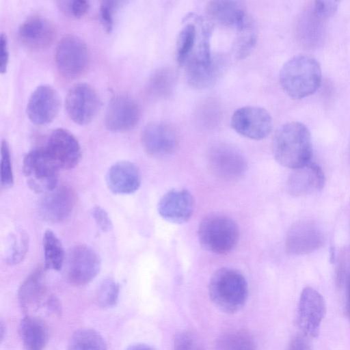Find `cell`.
<instances>
[{"mask_svg":"<svg viewBox=\"0 0 350 350\" xmlns=\"http://www.w3.org/2000/svg\"><path fill=\"white\" fill-rule=\"evenodd\" d=\"M237 37L234 44V51L237 58L247 57L254 50L257 41L256 24L249 15L236 29Z\"/></svg>","mask_w":350,"mask_h":350,"instance_id":"d4e9b609","label":"cell"},{"mask_svg":"<svg viewBox=\"0 0 350 350\" xmlns=\"http://www.w3.org/2000/svg\"><path fill=\"white\" fill-rule=\"evenodd\" d=\"M198 36V27L193 23L186 24L180 31L176 44V59L180 65H184L193 53Z\"/></svg>","mask_w":350,"mask_h":350,"instance_id":"f1b7e54d","label":"cell"},{"mask_svg":"<svg viewBox=\"0 0 350 350\" xmlns=\"http://www.w3.org/2000/svg\"><path fill=\"white\" fill-rule=\"evenodd\" d=\"M59 71L68 77L82 74L88 68L90 52L86 43L75 35H67L59 41L55 53Z\"/></svg>","mask_w":350,"mask_h":350,"instance_id":"8992f818","label":"cell"},{"mask_svg":"<svg viewBox=\"0 0 350 350\" xmlns=\"http://www.w3.org/2000/svg\"><path fill=\"white\" fill-rule=\"evenodd\" d=\"M1 186L3 189H10L14 185V174L10 148L8 142L2 140L1 146Z\"/></svg>","mask_w":350,"mask_h":350,"instance_id":"d6a6232c","label":"cell"},{"mask_svg":"<svg viewBox=\"0 0 350 350\" xmlns=\"http://www.w3.org/2000/svg\"><path fill=\"white\" fill-rule=\"evenodd\" d=\"M209 18L218 25L237 29L248 16L242 2L212 1L206 8Z\"/></svg>","mask_w":350,"mask_h":350,"instance_id":"603a6c76","label":"cell"},{"mask_svg":"<svg viewBox=\"0 0 350 350\" xmlns=\"http://www.w3.org/2000/svg\"><path fill=\"white\" fill-rule=\"evenodd\" d=\"M141 182L138 167L129 161H121L113 164L106 176L108 188L116 194L133 193L139 188Z\"/></svg>","mask_w":350,"mask_h":350,"instance_id":"ffe728a7","label":"cell"},{"mask_svg":"<svg viewBox=\"0 0 350 350\" xmlns=\"http://www.w3.org/2000/svg\"><path fill=\"white\" fill-rule=\"evenodd\" d=\"M125 350H154V349L144 343H137L129 346Z\"/></svg>","mask_w":350,"mask_h":350,"instance_id":"7bdbcfd3","label":"cell"},{"mask_svg":"<svg viewBox=\"0 0 350 350\" xmlns=\"http://www.w3.org/2000/svg\"><path fill=\"white\" fill-rule=\"evenodd\" d=\"M46 148L60 169L74 168L82 156L77 139L69 131L62 128L56 129L51 133Z\"/></svg>","mask_w":350,"mask_h":350,"instance_id":"5bb4252c","label":"cell"},{"mask_svg":"<svg viewBox=\"0 0 350 350\" xmlns=\"http://www.w3.org/2000/svg\"><path fill=\"white\" fill-rule=\"evenodd\" d=\"M60 106L59 95L49 85L38 86L31 93L26 107L29 119L35 124L50 123L57 115Z\"/></svg>","mask_w":350,"mask_h":350,"instance_id":"2e32d148","label":"cell"},{"mask_svg":"<svg viewBox=\"0 0 350 350\" xmlns=\"http://www.w3.org/2000/svg\"><path fill=\"white\" fill-rule=\"evenodd\" d=\"M345 314L350 319V275L348 277L347 282V296L345 304Z\"/></svg>","mask_w":350,"mask_h":350,"instance_id":"b9f144b4","label":"cell"},{"mask_svg":"<svg viewBox=\"0 0 350 350\" xmlns=\"http://www.w3.org/2000/svg\"><path fill=\"white\" fill-rule=\"evenodd\" d=\"M256 348L253 337L243 330H235L221 336L216 344V350H248Z\"/></svg>","mask_w":350,"mask_h":350,"instance_id":"4dcf8cb0","label":"cell"},{"mask_svg":"<svg viewBox=\"0 0 350 350\" xmlns=\"http://www.w3.org/2000/svg\"><path fill=\"white\" fill-rule=\"evenodd\" d=\"M198 235L200 245L205 250L216 254H226L236 247L239 229L232 218L221 214H211L201 221Z\"/></svg>","mask_w":350,"mask_h":350,"instance_id":"277c9868","label":"cell"},{"mask_svg":"<svg viewBox=\"0 0 350 350\" xmlns=\"http://www.w3.org/2000/svg\"><path fill=\"white\" fill-rule=\"evenodd\" d=\"M59 169L46 147L30 150L23 162L27 184L38 193H46L57 187Z\"/></svg>","mask_w":350,"mask_h":350,"instance_id":"5b68a950","label":"cell"},{"mask_svg":"<svg viewBox=\"0 0 350 350\" xmlns=\"http://www.w3.org/2000/svg\"><path fill=\"white\" fill-rule=\"evenodd\" d=\"M325 183L321 168L315 163H308L296 169L287 183L289 193L295 196H305L320 191Z\"/></svg>","mask_w":350,"mask_h":350,"instance_id":"7402d4cb","label":"cell"},{"mask_svg":"<svg viewBox=\"0 0 350 350\" xmlns=\"http://www.w3.org/2000/svg\"><path fill=\"white\" fill-rule=\"evenodd\" d=\"M100 267V257L94 249L85 244L77 245L68 254L66 277L73 285H85L96 277Z\"/></svg>","mask_w":350,"mask_h":350,"instance_id":"52a82bcc","label":"cell"},{"mask_svg":"<svg viewBox=\"0 0 350 350\" xmlns=\"http://www.w3.org/2000/svg\"><path fill=\"white\" fill-rule=\"evenodd\" d=\"M339 2L336 1H315L313 5L314 14L322 18L333 16L337 11Z\"/></svg>","mask_w":350,"mask_h":350,"instance_id":"8d00e7d4","label":"cell"},{"mask_svg":"<svg viewBox=\"0 0 350 350\" xmlns=\"http://www.w3.org/2000/svg\"><path fill=\"white\" fill-rule=\"evenodd\" d=\"M157 210L160 216L167 221L176 224H184L193 215L194 200L187 189H171L161 198Z\"/></svg>","mask_w":350,"mask_h":350,"instance_id":"ac0fdd59","label":"cell"},{"mask_svg":"<svg viewBox=\"0 0 350 350\" xmlns=\"http://www.w3.org/2000/svg\"><path fill=\"white\" fill-rule=\"evenodd\" d=\"M100 100L95 89L88 83H79L67 92L65 107L70 118L76 124L85 125L96 116Z\"/></svg>","mask_w":350,"mask_h":350,"instance_id":"30bf717a","label":"cell"},{"mask_svg":"<svg viewBox=\"0 0 350 350\" xmlns=\"http://www.w3.org/2000/svg\"><path fill=\"white\" fill-rule=\"evenodd\" d=\"M208 291L213 304L226 314L241 310L248 297V285L244 275L229 267H222L214 272Z\"/></svg>","mask_w":350,"mask_h":350,"instance_id":"3957f363","label":"cell"},{"mask_svg":"<svg viewBox=\"0 0 350 350\" xmlns=\"http://www.w3.org/2000/svg\"><path fill=\"white\" fill-rule=\"evenodd\" d=\"M42 243L44 269L60 270L65 260V252L61 241L52 230H47L43 235Z\"/></svg>","mask_w":350,"mask_h":350,"instance_id":"4316f807","label":"cell"},{"mask_svg":"<svg viewBox=\"0 0 350 350\" xmlns=\"http://www.w3.org/2000/svg\"><path fill=\"white\" fill-rule=\"evenodd\" d=\"M75 201V193L70 187H57L42 197L38 205L39 213L48 222H60L70 215Z\"/></svg>","mask_w":350,"mask_h":350,"instance_id":"d6986e66","label":"cell"},{"mask_svg":"<svg viewBox=\"0 0 350 350\" xmlns=\"http://www.w3.org/2000/svg\"><path fill=\"white\" fill-rule=\"evenodd\" d=\"M56 29L53 23L40 15L27 17L20 25L18 37L27 49L38 51L47 48L55 40Z\"/></svg>","mask_w":350,"mask_h":350,"instance_id":"9a60e30c","label":"cell"},{"mask_svg":"<svg viewBox=\"0 0 350 350\" xmlns=\"http://www.w3.org/2000/svg\"><path fill=\"white\" fill-rule=\"evenodd\" d=\"M307 338L303 334L295 336L291 340L287 350H311Z\"/></svg>","mask_w":350,"mask_h":350,"instance_id":"ab89813d","label":"cell"},{"mask_svg":"<svg viewBox=\"0 0 350 350\" xmlns=\"http://www.w3.org/2000/svg\"><path fill=\"white\" fill-rule=\"evenodd\" d=\"M68 350H107L103 336L91 328H81L71 335Z\"/></svg>","mask_w":350,"mask_h":350,"instance_id":"484cf974","label":"cell"},{"mask_svg":"<svg viewBox=\"0 0 350 350\" xmlns=\"http://www.w3.org/2000/svg\"><path fill=\"white\" fill-rule=\"evenodd\" d=\"M174 350H206L199 336L193 332L183 330L176 334Z\"/></svg>","mask_w":350,"mask_h":350,"instance_id":"836d02e7","label":"cell"},{"mask_svg":"<svg viewBox=\"0 0 350 350\" xmlns=\"http://www.w3.org/2000/svg\"><path fill=\"white\" fill-rule=\"evenodd\" d=\"M29 237L23 230H16L8 238L5 248V260L10 265L20 263L29 248Z\"/></svg>","mask_w":350,"mask_h":350,"instance_id":"f546056e","label":"cell"},{"mask_svg":"<svg viewBox=\"0 0 350 350\" xmlns=\"http://www.w3.org/2000/svg\"><path fill=\"white\" fill-rule=\"evenodd\" d=\"M120 1H101L99 6L100 21L103 28L110 33L113 27L116 11L121 4Z\"/></svg>","mask_w":350,"mask_h":350,"instance_id":"d590c367","label":"cell"},{"mask_svg":"<svg viewBox=\"0 0 350 350\" xmlns=\"http://www.w3.org/2000/svg\"><path fill=\"white\" fill-rule=\"evenodd\" d=\"M207 163L211 172L224 180H237L247 170V162L238 150L220 144L211 148L207 154Z\"/></svg>","mask_w":350,"mask_h":350,"instance_id":"8fae6325","label":"cell"},{"mask_svg":"<svg viewBox=\"0 0 350 350\" xmlns=\"http://www.w3.org/2000/svg\"><path fill=\"white\" fill-rule=\"evenodd\" d=\"M320 64L308 55H297L288 59L280 72V83L290 97L300 99L314 94L321 82Z\"/></svg>","mask_w":350,"mask_h":350,"instance_id":"7a4b0ae2","label":"cell"},{"mask_svg":"<svg viewBox=\"0 0 350 350\" xmlns=\"http://www.w3.org/2000/svg\"><path fill=\"white\" fill-rule=\"evenodd\" d=\"M140 118V109L135 99L124 94L114 96L110 100L105 115V124L113 132L132 129Z\"/></svg>","mask_w":350,"mask_h":350,"instance_id":"4fadbf2b","label":"cell"},{"mask_svg":"<svg viewBox=\"0 0 350 350\" xmlns=\"http://www.w3.org/2000/svg\"><path fill=\"white\" fill-rule=\"evenodd\" d=\"M49 310L54 313L59 314L61 312V306L59 300L54 296L49 297L45 302Z\"/></svg>","mask_w":350,"mask_h":350,"instance_id":"60d3db41","label":"cell"},{"mask_svg":"<svg viewBox=\"0 0 350 350\" xmlns=\"http://www.w3.org/2000/svg\"><path fill=\"white\" fill-rule=\"evenodd\" d=\"M324 236L319 226L312 220H300L288 229L285 240L288 253L301 255L311 253L320 248Z\"/></svg>","mask_w":350,"mask_h":350,"instance_id":"7c38bea8","label":"cell"},{"mask_svg":"<svg viewBox=\"0 0 350 350\" xmlns=\"http://www.w3.org/2000/svg\"><path fill=\"white\" fill-rule=\"evenodd\" d=\"M142 142L146 152L160 157L172 153L178 144L175 131L168 124L153 121L148 123L142 133Z\"/></svg>","mask_w":350,"mask_h":350,"instance_id":"e0dca14e","label":"cell"},{"mask_svg":"<svg viewBox=\"0 0 350 350\" xmlns=\"http://www.w3.org/2000/svg\"><path fill=\"white\" fill-rule=\"evenodd\" d=\"M176 75L170 68H161L150 77L147 89L153 96L163 98L172 93L176 84Z\"/></svg>","mask_w":350,"mask_h":350,"instance_id":"83f0119b","label":"cell"},{"mask_svg":"<svg viewBox=\"0 0 350 350\" xmlns=\"http://www.w3.org/2000/svg\"><path fill=\"white\" fill-rule=\"evenodd\" d=\"M120 286L112 278H107L100 284L96 295V301L103 308L116 306L118 301Z\"/></svg>","mask_w":350,"mask_h":350,"instance_id":"1f68e13d","label":"cell"},{"mask_svg":"<svg viewBox=\"0 0 350 350\" xmlns=\"http://www.w3.org/2000/svg\"><path fill=\"white\" fill-rule=\"evenodd\" d=\"M5 334V325L3 323L2 321H1V325H0V338L1 340L2 341L4 338Z\"/></svg>","mask_w":350,"mask_h":350,"instance_id":"ee69618b","label":"cell"},{"mask_svg":"<svg viewBox=\"0 0 350 350\" xmlns=\"http://www.w3.org/2000/svg\"><path fill=\"white\" fill-rule=\"evenodd\" d=\"M248 350H257L256 348H254V349H248Z\"/></svg>","mask_w":350,"mask_h":350,"instance_id":"f6af8a7d","label":"cell"},{"mask_svg":"<svg viewBox=\"0 0 350 350\" xmlns=\"http://www.w3.org/2000/svg\"><path fill=\"white\" fill-rule=\"evenodd\" d=\"M325 313V301L320 293L312 287L304 288L297 312V324L302 334L308 338L317 337Z\"/></svg>","mask_w":350,"mask_h":350,"instance_id":"9c48e42d","label":"cell"},{"mask_svg":"<svg viewBox=\"0 0 350 350\" xmlns=\"http://www.w3.org/2000/svg\"><path fill=\"white\" fill-rule=\"evenodd\" d=\"M271 150L276 161L284 167L296 170L306 165L312 154L308 129L299 122L284 124L273 135Z\"/></svg>","mask_w":350,"mask_h":350,"instance_id":"6da1fadb","label":"cell"},{"mask_svg":"<svg viewBox=\"0 0 350 350\" xmlns=\"http://www.w3.org/2000/svg\"><path fill=\"white\" fill-rule=\"evenodd\" d=\"M56 3L65 14L76 18L84 16L90 7V2L85 0L57 1Z\"/></svg>","mask_w":350,"mask_h":350,"instance_id":"e575fe53","label":"cell"},{"mask_svg":"<svg viewBox=\"0 0 350 350\" xmlns=\"http://www.w3.org/2000/svg\"><path fill=\"white\" fill-rule=\"evenodd\" d=\"M44 269H35L23 282L18 291L19 304L25 312L37 309L44 304L46 293Z\"/></svg>","mask_w":350,"mask_h":350,"instance_id":"44dd1931","label":"cell"},{"mask_svg":"<svg viewBox=\"0 0 350 350\" xmlns=\"http://www.w3.org/2000/svg\"><path fill=\"white\" fill-rule=\"evenodd\" d=\"M92 215L97 226L103 232H109L113 228L111 220L105 209L96 206L92 210Z\"/></svg>","mask_w":350,"mask_h":350,"instance_id":"74e56055","label":"cell"},{"mask_svg":"<svg viewBox=\"0 0 350 350\" xmlns=\"http://www.w3.org/2000/svg\"><path fill=\"white\" fill-rule=\"evenodd\" d=\"M231 126L240 135L254 140L266 138L273 129V119L264 108L245 106L237 109L231 117Z\"/></svg>","mask_w":350,"mask_h":350,"instance_id":"ba28073f","label":"cell"},{"mask_svg":"<svg viewBox=\"0 0 350 350\" xmlns=\"http://www.w3.org/2000/svg\"><path fill=\"white\" fill-rule=\"evenodd\" d=\"M9 61V50L6 35L3 33L0 36V70L4 73L7 70Z\"/></svg>","mask_w":350,"mask_h":350,"instance_id":"f35d334b","label":"cell"},{"mask_svg":"<svg viewBox=\"0 0 350 350\" xmlns=\"http://www.w3.org/2000/svg\"><path fill=\"white\" fill-rule=\"evenodd\" d=\"M19 334L24 350H44L49 340V331L44 321L27 314L19 325Z\"/></svg>","mask_w":350,"mask_h":350,"instance_id":"cb8c5ba5","label":"cell"}]
</instances>
